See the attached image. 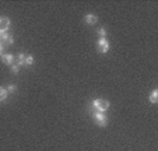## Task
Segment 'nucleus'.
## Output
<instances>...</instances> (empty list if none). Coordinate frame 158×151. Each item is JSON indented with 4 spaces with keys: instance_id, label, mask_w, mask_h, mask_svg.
<instances>
[{
    "instance_id": "nucleus-15",
    "label": "nucleus",
    "mask_w": 158,
    "mask_h": 151,
    "mask_svg": "<svg viewBox=\"0 0 158 151\" xmlns=\"http://www.w3.org/2000/svg\"><path fill=\"white\" fill-rule=\"evenodd\" d=\"M3 50H4V46L0 44V55H3Z\"/></svg>"
},
{
    "instance_id": "nucleus-2",
    "label": "nucleus",
    "mask_w": 158,
    "mask_h": 151,
    "mask_svg": "<svg viewBox=\"0 0 158 151\" xmlns=\"http://www.w3.org/2000/svg\"><path fill=\"white\" fill-rule=\"evenodd\" d=\"M93 118L94 120H95V123L98 124V126H102V128H105L108 123V118L105 116V113H101V112H94L93 113Z\"/></svg>"
},
{
    "instance_id": "nucleus-3",
    "label": "nucleus",
    "mask_w": 158,
    "mask_h": 151,
    "mask_svg": "<svg viewBox=\"0 0 158 151\" xmlns=\"http://www.w3.org/2000/svg\"><path fill=\"white\" fill-rule=\"evenodd\" d=\"M97 48H98L99 53H106L108 50H109V42L105 38H99L98 42H97Z\"/></svg>"
},
{
    "instance_id": "nucleus-13",
    "label": "nucleus",
    "mask_w": 158,
    "mask_h": 151,
    "mask_svg": "<svg viewBox=\"0 0 158 151\" xmlns=\"http://www.w3.org/2000/svg\"><path fill=\"white\" fill-rule=\"evenodd\" d=\"M10 70H11V73H13V74H17L18 71H20V66H18L17 63H14V65L10 66Z\"/></svg>"
},
{
    "instance_id": "nucleus-5",
    "label": "nucleus",
    "mask_w": 158,
    "mask_h": 151,
    "mask_svg": "<svg viewBox=\"0 0 158 151\" xmlns=\"http://www.w3.org/2000/svg\"><path fill=\"white\" fill-rule=\"evenodd\" d=\"M0 44L3 45V46L13 45V44H14V38H13V35H10L9 32H6V34H3V35L0 36Z\"/></svg>"
},
{
    "instance_id": "nucleus-8",
    "label": "nucleus",
    "mask_w": 158,
    "mask_h": 151,
    "mask_svg": "<svg viewBox=\"0 0 158 151\" xmlns=\"http://www.w3.org/2000/svg\"><path fill=\"white\" fill-rule=\"evenodd\" d=\"M7 98H9V92L6 87H0V102H6Z\"/></svg>"
},
{
    "instance_id": "nucleus-10",
    "label": "nucleus",
    "mask_w": 158,
    "mask_h": 151,
    "mask_svg": "<svg viewBox=\"0 0 158 151\" xmlns=\"http://www.w3.org/2000/svg\"><path fill=\"white\" fill-rule=\"evenodd\" d=\"M34 65V56L32 55H25L24 66H32Z\"/></svg>"
},
{
    "instance_id": "nucleus-6",
    "label": "nucleus",
    "mask_w": 158,
    "mask_h": 151,
    "mask_svg": "<svg viewBox=\"0 0 158 151\" xmlns=\"http://www.w3.org/2000/svg\"><path fill=\"white\" fill-rule=\"evenodd\" d=\"M84 21H85V24H88V25H94V24H97V21H98V17H97L95 14H87L85 17H84Z\"/></svg>"
},
{
    "instance_id": "nucleus-4",
    "label": "nucleus",
    "mask_w": 158,
    "mask_h": 151,
    "mask_svg": "<svg viewBox=\"0 0 158 151\" xmlns=\"http://www.w3.org/2000/svg\"><path fill=\"white\" fill-rule=\"evenodd\" d=\"M9 28H10V20L7 17H4V15H2L0 17V36L6 34L9 31Z\"/></svg>"
},
{
    "instance_id": "nucleus-11",
    "label": "nucleus",
    "mask_w": 158,
    "mask_h": 151,
    "mask_svg": "<svg viewBox=\"0 0 158 151\" xmlns=\"http://www.w3.org/2000/svg\"><path fill=\"white\" fill-rule=\"evenodd\" d=\"M24 59H25V55L24 53H18L17 55V65L20 66H24Z\"/></svg>"
},
{
    "instance_id": "nucleus-1",
    "label": "nucleus",
    "mask_w": 158,
    "mask_h": 151,
    "mask_svg": "<svg viewBox=\"0 0 158 151\" xmlns=\"http://www.w3.org/2000/svg\"><path fill=\"white\" fill-rule=\"evenodd\" d=\"M91 108H93L95 112H101V113H105L109 108V102L106 99H94L91 102Z\"/></svg>"
},
{
    "instance_id": "nucleus-9",
    "label": "nucleus",
    "mask_w": 158,
    "mask_h": 151,
    "mask_svg": "<svg viewBox=\"0 0 158 151\" xmlns=\"http://www.w3.org/2000/svg\"><path fill=\"white\" fill-rule=\"evenodd\" d=\"M150 102H151V104H157L158 102V91L157 90H154V91L151 92V95H150Z\"/></svg>"
},
{
    "instance_id": "nucleus-14",
    "label": "nucleus",
    "mask_w": 158,
    "mask_h": 151,
    "mask_svg": "<svg viewBox=\"0 0 158 151\" xmlns=\"http://www.w3.org/2000/svg\"><path fill=\"white\" fill-rule=\"evenodd\" d=\"M98 35H99V38H105V35H106L105 28H99V30H98Z\"/></svg>"
},
{
    "instance_id": "nucleus-12",
    "label": "nucleus",
    "mask_w": 158,
    "mask_h": 151,
    "mask_svg": "<svg viewBox=\"0 0 158 151\" xmlns=\"http://www.w3.org/2000/svg\"><path fill=\"white\" fill-rule=\"evenodd\" d=\"M6 90H7V92H9V95H10V94H13V92L17 91V87H15V84H9V86L6 87Z\"/></svg>"
},
{
    "instance_id": "nucleus-7",
    "label": "nucleus",
    "mask_w": 158,
    "mask_h": 151,
    "mask_svg": "<svg viewBox=\"0 0 158 151\" xmlns=\"http://www.w3.org/2000/svg\"><path fill=\"white\" fill-rule=\"evenodd\" d=\"M2 60H3L6 65H9V66L14 65V56H13L11 53H3L2 55Z\"/></svg>"
}]
</instances>
